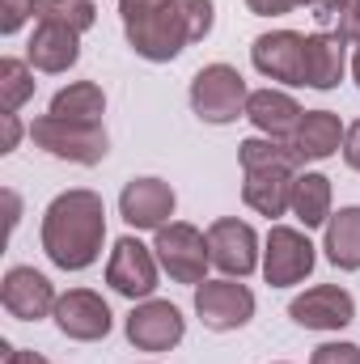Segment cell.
Wrapping results in <instances>:
<instances>
[{
  "label": "cell",
  "mask_w": 360,
  "mask_h": 364,
  "mask_svg": "<svg viewBox=\"0 0 360 364\" xmlns=\"http://www.w3.org/2000/svg\"><path fill=\"white\" fill-rule=\"evenodd\" d=\"M123 34L132 51L149 64L179 60L186 43L212 34V0H149V4H119Z\"/></svg>",
  "instance_id": "1"
},
{
  "label": "cell",
  "mask_w": 360,
  "mask_h": 364,
  "mask_svg": "<svg viewBox=\"0 0 360 364\" xmlns=\"http://www.w3.org/2000/svg\"><path fill=\"white\" fill-rule=\"evenodd\" d=\"M106 242V203L97 191H64L43 212V250L60 272H85Z\"/></svg>",
  "instance_id": "2"
},
{
  "label": "cell",
  "mask_w": 360,
  "mask_h": 364,
  "mask_svg": "<svg viewBox=\"0 0 360 364\" xmlns=\"http://www.w3.org/2000/svg\"><path fill=\"white\" fill-rule=\"evenodd\" d=\"M238 161H242V199L246 208H255L259 216H284L288 212V199H292V178H297V153L284 144V140H263V136H250L238 144Z\"/></svg>",
  "instance_id": "3"
},
{
  "label": "cell",
  "mask_w": 360,
  "mask_h": 364,
  "mask_svg": "<svg viewBox=\"0 0 360 364\" xmlns=\"http://www.w3.org/2000/svg\"><path fill=\"white\" fill-rule=\"evenodd\" d=\"M30 140L43 153H51L60 161H73V166H97L110 153V140H106L102 123H77V119H55V114L34 119Z\"/></svg>",
  "instance_id": "4"
},
{
  "label": "cell",
  "mask_w": 360,
  "mask_h": 364,
  "mask_svg": "<svg viewBox=\"0 0 360 364\" xmlns=\"http://www.w3.org/2000/svg\"><path fill=\"white\" fill-rule=\"evenodd\" d=\"M246 102H250V90H246L242 73L229 64H208L191 81V110L212 127H225L238 114H246Z\"/></svg>",
  "instance_id": "5"
},
{
  "label": "cell",
  "mask_w": 360,
  "mask_h": 364,
  "mask_svg": "<svg viewBox=\"0 0 360 364\" xmlns=\"http://www.w3.org/2000/svg\"><path fill=\"white\" fill-rule=\"evenodd\" d=\"M153 250H157V263L170 272L174 284H195V288H199L203 275H208V267H212L208 233H199V229L186 225V220H170V225H162Z\"/></svg>",
  "instance_id": "6"
},
{
  "label": "cell",
  "mask_w": 360,
  "mask_h": 364,
  "mask_svg": "<svg viewBox=\"0 0 360 364\" xmlns=\"http://www.w3.org/2000/svg\"><path fill=\"white\" fill-rule=\"evenodd\" d=\"M195 314L208 331H242L255 318V292L238 279H203L195 288Z\"/></svg>",
  "instance_id": "7"
},
{
  "label": "cell",
  "mask_w": 360,
  "mask_h": 364,
  "mask_svg": "<svg viewBox=\"0 0 360 364\" xmlns=\"http://www.w3.org/2000/svg\"><path fill=\"white\" fill-rule=\"evenodd\" d=\"M318 255H314V242L301 233V229H288V225H275L268 233V250H263V279L271 288H288V284H301L305 275L314 272Z\"/></svg>",
  "instance_id": "8"
},
{
  "label": "cell",
  "mask_w": 360,
  "mask_h": 364,
  "mask_svg": "<svg viewBox=\"0 0 360 364\" xmlns=\"http://www.w3.org/2000/svg\"><path fill=\"white\" fill-rule=\"evenodd\" d=\"M106 284L127 301H149L157 288V255L136 237H119L106 263Z\"/></svg>",
  "instance_id": "9"
},
{
  "label": "cell",
  "mask_w": 360,
  "mask_h": 364,
  "mask_svg": "<svg viewBox=\"0 0 360 364\" xmlns=\"http://www.w3.org/2000/svg\"><path fill=\"white\" fill-rule=\"evenodd\" d=\"M288 318L305 331H344L356 318V301L339 284H314L288 301Z\"/></svg>",
  "instance_id": "10"
},
{
  "label": "cell",
  "mask_w": 360,
  "mask_h": 364,
  "mask_svg": "<svg viewBox=\"0 0 360 364\" xmlns=\"http://www.w3.org/2000/svg\"><path fill=\"white\" fill-rule=\"evenodd\" d=\"M127 343L140 348V352H170L179 348L182 335H186V322H182L179 305L170 301H140L132 314H127Z\"/></svg>",
  "instance_id": "11"
},
{
  "label": "cell",
  "mask_w": 360,
  "mask_h": 364,
  "mask_svg": "<svg viewBox=\"0 0 360 364\" xmlns=\"http://www.w3.org/2000/svg\"><path fill=\"white\" fill-rule=\"evenodd\" d=\"M208 250H212V267H221L229 279H233V275L246 279V275L259 267V237H255V229H250L246 220H238V216L212 220V229H208Z\"/></svg>",
  "instance_id": "12"
},
{
  "label": "cell",
  "mask_w": 360,
  "mask_h": 364,
  "mask_svg": "<svg viewBox=\"0 0 360 364\" xmlns=\"http://www.w3.org/2000/svg\"><path fill=\"white\" fill-rule=\"evenodd\" d=\"M250 64L284 85H305V34L297 30H271L259 34L250 47Z\"/></svg>",
  "instance_id": "13"
},
{
  "label": "cell",
  "mask_w": 360,
  "mask_h": 364,
  "mask_svg": "<svg viewBox=\"0 0 360 364\" xmlns=\"http://www.w3.org/2000/svg\"><path fill=\"white\" fill-rule=\"evenodd\" d=\"M55 326L60 335L77 339V343H97L110 335V305L90 292V288H68L60 301H55Z\"/></svg>",
  "instance_id": "14"
},
{
  "label": "cell",
  "mask_w": 360,
  "mask_h": 364,
  "mask_svg": "<svg viewBox=\"0 0 360 364\" xmlns=\"http://www.w3.org/2000/svg\"><path fill=\"white\" fill-rule=\"evenodd\" d=\"M55 288L51 279L34 267H9L4 284H0V305L9 309V318L17 322H38L47 314H55Z\"/></svg>",
  "instance_id": "15"
},
{
  "label": "cell",
  "mask_w": 360,
  "mask_h": 364,
  "mask_svg": "<svg viewBox=\"0 0 360 364\" xmlns=\"http://www.w3.org/2000/svg\"><path fill=\"white\" fill-rule=\"evenodd\" d=\"M119 212L132 229H162L174 216V191L162 178H132L119 195Z\"/></svg>",
  "instance_id": "16"
},
{
  "label": "cell",
  "mask_w": 360,
  "mask_h": 364,
  "mask_svg": "<svg viewBox=\"0 0 360 364\" xmlns=\"http://www.w3.org/2000/svg\"><path fill=\"white\" fill-rule=\"evenodd\" d=\"M26 60L38 73H68L81 60V34L55 21H38V30L26 43Z\"/></svg>",
  "instance_id": "17"
},
{
  "label": "cell",
  "mask_w": 360,
  "mask_h": 364,
  "mask_svg": "<svg viewBox=\"0 0 360 364\" xmlns=\"http://www.w3.org/2000/svg\"><path fill=\"white\" fill-rule=\"evenodd\" d=\"M348 68V43L335 30L305 34V85L309 90H335Z\"/></svg>",
  "instance_id": "18"
},
{
  "label": "cell",
  "mask_w": 360,
  "mask_h": 364,
  "mask_svg": "<svg viewBox=\"0 0 360 364\" xmlns=\"http://www.w3.org/2000/svg\"><path fill=\"white\" fill-rule=\"evenodd\" d=\"M344 136L348 132H344L339 114H331V110H305V119L297 123L288 149L297 153V161H327V157L339 153Z\"/></svg>",
  "instance_id": "19"
},
{
  "label": "cell",
  "mask_w": 360,
  "mask_h": 364,
  "mask_svg": "<svg viewBox=\"0 0 360 364\" xmlns=\"http://www.w3.org/2000/svg\"><path fill=\"white\" fill-rule=\"evenodd\" d=\"M246 119L268 136V140H292V132H297V123L305 119V110L288 97V93L280 90H259L250 93V102H246Z\"/></svg>",
  "instance_id": "20"
},
{
  "label": "cell",
  "mask_w": 360,
  "mask_h": 364,
  "mask_svg": "<svg viewBox=\"0 0 360 364\" xmlns=\"http://www.w3.org/2000/svg\"><path fill=\"white\" fill-rule=\"evenodd\" d=\"M288 212L305 225V229H318L331 220V178L327 174H297L292 178V199H288Z\"/></svg>",
  "instance_id": "21"
},
{
  "label": "cell",
  "mask_w": 360,
  "mask_h": 364,
  "mask_svg": "<svg viewBox=\"0 0 360 364\" xmlns=\"http://www.w3.org/2000/svg\"><path fill=\"white\" fill-rule=\"evenodd\" d=\"M322 250L339 272H360V208H339L327 220Z\"/></svg>",
  "instance_id": "22"
},
{
  "label": "cell",
  "mask_w": 360,
  "mask_h": 364,
  "mask_svg": "<svg viewBox=\"0 0 360 364\" xmlns=\"http://www.w3.org/2000/svg\"><path fill=\"white\" fill-rule=\"evenodd\" d=\"M106 110V93L97 90L93 81H77L68 90H60L51 97V114L55 119H77V123H102Z\"/></svg>",
  "instance_id": "23"
},
{
  "label": "cell",
  "mask_w": 360,
  "mask_h": 364,
  "mask_svg": "<svg viewBox=\"0 0 360 364\" xmlns=\"http://www.w3.org/2000/svg\"><path fill=\"white\" fill-rule=\"evenodd\" d=\"M34 97V73H30V60H13L4 55L0 60V106L4 114H17V106H26Z\"/></svg>",
  "instance_id": "24"
},
{
  "label": "cell",
  "mask_w": 360,
  "mask_h": 364,
  "mask_svg": "<svg viewBox=\"0 0 360 364\" xmlns=\"http://www.w3.org/2000/svg\"><path fill=\"white\" fill-rule=\"evenodd\" d=\"M34 17L85 34L93 21H97V4L93 0H34Z\"/></svg>",
  "instance_id": "25"
},
{
  "label": "cell",
  "mask_w": 360,
  "mask_h": 364,
  "mask_svg": "<svg viewBox=\"0 0 360 364\" xmlns=\"http://www.w3.org/2000/svg\"><path fill=\"white\" fill-rule=\"evenodd\" d=\"M318 21H322V26L335 21V34H339L344 43H360V0H335Z\"/></svg>",
  "instance_id": "26"
},
{
  "label": "cell",
  "mask_w": 360,
  "mask_h": 364,
  "mask_svg": "<svg viewBox=\"0 0 360 364\" xmlns=\"http://www.w3.org/2000/svg\"><path fill=\"white\" fill-rule=\"evenodd\" d=\"M30 13H34V0H0V34H17Z\"/></svg>",
  "instance_id": "27"
},
{
  "label": "cell",
  "mask_w": 360,
  "mask_h": 364,
  "mask_svg": "<svg viewBox=\"0 0 360 364\" xmlns=\"http://www.w3.org/2000/svg\"><path fill=\"white\" fill-rule=\"evenodd\" d=\"M309 364H360V348L356 343H322L314 348Z\"/></svg>",
  "instance_id": "28"
},
{
  "label": "cell",
  "mask_w": 360,
  "mask_h": 364,
  "mask_svg": "<svg viewBox=\"0 0 360 364\" xmlns=\"http://www.w3.org/2000/svg\"><path fill=\"white\" fill-rule=\"evenodd\" d=\"M246 9L255 17H284V13L301 9V0H246Z\"/></svg>",
  "instance_id": "29"
},
{
  "label": "cell",
  "mask_w": 360,
  "mask_h": 364,
  "mask_svg": "<svg viewBox=\"0 0 360 364\" xmlns=\"http://www.w3.org/2000/svg\"><path fill=\"white\" fill-rule=\"evenodd\" d=\"M344 161L360 174V119L348 127V136H344Z\"/></svg>",
  "instance_id": "30"
},
{
  "label": "cell",
  "mask_w": 360,
  "mask_h": 364,
  "mask_svg": "<svg viewBox=\"0 0 360 364\" xmlns=\"http://www.w3.org/2000/svg\"><path fill=\"white\" fill-rule=\"evenodd\" d=\"M0 352H4V364H51V360H43L38 352H26V348H13V343H0Z\"/></svg>",
  "instance_id": "31"
},
{
  "label": "cell",
  "mask_w": 360,
  "mask_h": 364,
  "mask_svg": "<svg viewBox=\"0 0 360 364\" xmlns=\"http://www.w3.org/2000/svg\"><path fill=\"white\" fill-rule=\"evenodd\" d=\"M0 123H4V144H0V153H13L17 140H21V123H17V114H0Z\"/></svg>",
  "instance_id": "32"
},
{
  "label": "cell",
  "mask_w": 360,
  "mask_h": 364,
  "mask_svg": "<svg viewBox=\"0 0 360 364\" xmlns=\"http://www.w3.org/2000/svg\"><path fill=\"white\" fill-rule=\"evenodd\" d=\"M4 203H9V229H17V212H21V203H17V195L9 191V195H4Z\"/></svg>",
  "instance_id": "33"
},
{
  "label": "cell",
  "mask_w": 360,
  "mask_h": 364,
  "mask_svg": "<svg viewBox=\"0 0 360 364\" xmlns=\"http://www.w3.org/2000/svg\"><path fill=\"white\" fill-rule=\"evenodd\" d=\"M301 4H305V9H314V17H322V13H327L335 0H301Z\"/></svg>",
  "instance_id": "34"
},
{
  "label": "cell",
  "mask_w": 360,
  "mask_h": 364,
  "mask_svg": "<svg viewBox=\"0 0 360 364\" xmlns=\"http://www.w3.org/2000/svg\"><path fill=\"white\" fill-rule=\"evenodd\" d=\"M352 77H356V85H360V47H356V55H352Z\"/></svg>",
  "instance_id": "35"
},
{
  "label": "cell",
  "mask_w": 360,
  "mask_h": 364,
  "mask_svg": "<svg viewBox=\"0 0 360 364\" xmlns=\"http://www.w3.org/2000/svg\"><path fill=\"white\" fill-rule=\"evenodd\" d=\"M119 4H149V0H119Z\"/></svg>",
  "instance_id": "36"
}]
</instances>
